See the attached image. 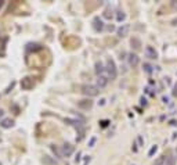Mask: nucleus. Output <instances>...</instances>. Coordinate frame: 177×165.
<instances>
[{"instance_id":"obj_1","label":"nucleus","mask_w":177,"mask_h":165,"mask_svg":"<svg viewBox=\"0 0 177 165\" xmlns=\"http://www.w3.org/2000/svg\"><path fill=\"white\" fill-rule=\"evenodd\" d=\"M107 75H108L109 79H115L116 75H118V71H116V65H115V61L112 58H108L107 60Z\"/></svg>"},{"instance_id":"obj_2","label":"nucleus","mask_w":177,"mask_h":165,"mask_svg":"<svg viewBox=\"0 0 177 165\" xmlns=\"http://www.w3.org/2000/svg\"><path fill=\"white\" fill-rule=\"evenodd\" d=\"M98 87L97 86H93V85H83L82 86V93L85 96H88V97H94L98 94Z\"/></svg>"},{"instance_id":"obj_3","label":"nucleus","mask_w":177,"mask_h":165,"mask_svg":"<svg viewBox=\"0 0 177 165\" xmlns=\"http://www.w3.org/2000/svg\"><path fill=\"white\" fill-rule=\"evenodd\" d=\"M33 79L32 78H29V76H25V78H22V81H21V87H22L24 90H31L33 87Z\"/></svg>"},{"instance_id":"obj_4","label":"nucleus","mask_w":177,"mask_h":165,"mask_svg":"<svg viewBox=\"0 0 177 165\" xmlns=\"http://www.w3.org/2000/svg\"><path fill=\"white\" fill-rule=\"evenodd\" d=\"M73 150H75V147H73L72 144L64 143V146L61 147V154H63V157H69V155H72Z\"/></svg>"},{"instance_id":"obj_5","label":"nucleus","mask_w":177,"mask_h":165,"mask_svg":"<svg viewBox=\"0 0 177 165\" xmlns=\"http://www.w3.org/2000/svg\"><path fill=\"white\" fill-rule=\"evenodd\" d=\"M95 74H97V76H108L107 75V69L102 65L101 61H97V63H95Z\"/></svg>"},{"instance_id":"obj_6","label":"nucleus","mask_w":177,"mask_h":165,"mask_svg":"<svg viewBox=\"0 0 177 165\" xmlns=\"http://www.w3.org/2000/svg\"><path fill=\"white\" fill-rule=\"evenodd\" d=\"M145 56H147L148 58H151V60H156L158 58L156 50H155L152 46H147V47H145Z\"/></svg>"},{"instance_id":"obj_7","label":"nucleus","mask_w":177,"mask_h":165,"mask_svg":"<svg viewBox=\"0 0 177 165\" xmlns=\"http://www.w3.org/2000/svg\"><path fill=\"white\" fill-rule=\"evenodd\" d=\"M0 126H2V128H4V129L13 128V126H14V119H11V118H4L3 121L0 122Z\"/></svg>"},{"instance_id":"obj_8","label":"nucleus","mask_w":177,"mask_h":165,"mask_svg":"<svg viewBox=\"0 0 177 165\" xmlns=\"http://www.w3.org/2000/svg\"><path fill=\"white\" fill-rule=\"evenodd\" d=\"M93 25H94V29L97 31V32L104 29V24H102V21L100 20V17H95L94 20H93Z\"/></svg>"},{"instance_id":"obj_9","label":"nucleus","mask_w":177,"mask_h":165,"mask_svg":"<svg viewBox=\"0 0 177 165\" xmlns=\"http://www.w3.org/2000/svg\"><path fill=\"white\" fill-rule=\"evenodd\" d=\"M78 106L80 107V108H83V110H88V108H92L93 101H92L90 99H87V100H80V101L78 103Z\"/></svg>"},{"instance_id":"obj_10","label":"nucleus","mask_w":177,"mask_h":165,"mask_svg":"<svg viewBox=\"0 0 177 165\" xmlns=\"http://www.w3.org/2000/svg\"><path fill=\"white\" fill-rule=\"evenodd\" d=\"M108 83V76H97V87L101 89V87H105Z\"/></svg>"},{"instance_id":"obj_11","label":"nucleus","mask_w":177,"mask_h":165,"mask_svg":"<svg viewBox=\"0 0 177 165\" xmlns=\"http://www.w3.org/2000/svg\"><path fill=\"white\" fill-rule=\"evenodd\" d=\"M138 56L137 54H133V53H130L129 54V64H130L131 67H137L138 65Z\"/></svg>"},{"instance_id":"obj_12","label":"nucleus","mask_w":177,"mask_h":165,"mask_svg":"<svg viewBox=\"0 0 177 165\" xmlns=\"http://www.w3.org/2000/svg\"><path fill=\"white\" fill-rule=\"evenodd\" d=\"M129 25H123V27H121V28H118V35L121 38H123V36H126L127 35V32H129Z\"/></svg>"},{"instance_id":"obj_13","label":"nucleus","mask_w":177,"mask_h":165,"mask_svg":"<svg viewBox=\"0 0 177 165\" xmlns=\"http://www.w3.org/2000/svg\"><path fill=\"white\" fill-rule=\"evenodd\" d=\"M174 164H176V158H174L173 155H167L166 158H165L163 165H174Z\"/></svg>"},{"instance_id":"obj_14","label":"nucleus","mask_w":177,"mask_h":165,"mask_svg":"<svg viewBox=\"0 0 177 165\" xmlns=\"http://www.w3.org/2000/svg\"><path fill=\"white\" fill-rule=\"evenodd\" d=\"M131 45H133V47H134L136 50H140V47H141V42L137 39V38H133V39H131Z\"/></svg>"},{"instance_id":"obj_15","label":"nucleus","mask_w":177,"mask_h":165,"mask_svg":"<svg viewBox=\"0 0 177 165\" xmlns=\"http://www.w3.org/2000/svg\"><path fill=\"white\" fill-rule=\"evenodd\" d=\"M43 162L47 165H57V161H53L51 158H50L49 155H44V158H43Z\"/></svg>"},{"instance_id":"obj_16","label":"nucleus","mask_w":177,"mask_h":165,"mask_svg":"<svg viewBox=\"0 0 177 165\" xmlns=\"http://www.w3.org/2000/svg\"><path fill=\"white\" fill-rule=\"evenodd\" d=\"M51 150H53V153H54V154H56L57 157H58V158H61V157H63V154H61V150H60L58 147H57V146L51 144Z\"/></svg>"},{"instance_id":"obj_17","label":"nucleus","mask_w":177,"mask_h":165,"mask_svg":"<svg viewBox=\"0 0 177 165\" xmlns=\"http://www.w3.org/2000/svg\"><path fill=\"white\" fill-rule=\"evenodd\" d=\"M165 158H166L165 155H161V157H159V158L154 162V165H163L165 164Z\"/></svg>"},{"instance_id":"obj_18","label":"nucleus","mask_w":177,"mask_h":165,"mask_svg":"<svg viewBox=\"0 0 177 165\" xmlns=\"http://www.w3.org/2000/svg\"><path fill=\"white\" fill-rule=\"evenodd\" d=\"M126 18V14L123 13V11H118V15H116V20L121 22V21H123Z\"/></svg>"},{"instance_id":"obj_19","label":"nucleus","mask_w":177,"mask_h":165,"mask_svg":"<svg viewBox=\"0 0 177 165\" xmlns=\"http://www.w3.org/2000/svg\"><path fill=\"white\" fill-rule=\"evenodd\" d=\"M104 17H105V18H111V17H112V10H111V8H107V10H105Z\"/></svg>"},{"instance_id":"obj_20","label":"nucleus","mask_w":177,"mask_h":165,"mask_svg":"<svg viewBox=\"0 0 177 165\" xmlns=\"http://www.w3.org/2000/svg\"><path fill=\"white\" fill-rule=\"evenodd\" d=\"M144 69H145V72H148V74L152 72V67L150 64H144Z\"/></svg>"},{"instance_id":"obj_21","label":"nucleus","mask_w":177,"mask_h":165,"mask_svg":"<svg viewBox=\"0 0 177 165\" xmlns=\"http://www.w3.org/2000/svg\"><path fill=\"white\" fill-rule=\"evenodd\" d=\"M156 150H158V147H156V146H154V147H152V149L148 151V157H152V155H154V153L156 151Z\"/></svg>"},{"instance_id":"obj_22","label":"nucleus","mask_w":177,"mask_h":165,"mask_svg":"<svg viewBox=\"0 0 177 165\" xmlns=\"http://www.w3.org/2000/svg\"><path fill=\"white\" fill-rule=\"evenodd\" d=\"M94 143H95V137H92V139H90V142H88V146H90V147H93V146H94Z\"/></svg>"},{"instance_id":"obj_23","label":"nucleus","mask_w":177,"mask_h":165,"mask_svg":"<svg viewBox=\"0 0 177 165\" xmlns=\"http://www.w3.org/2000/svg\"><path fill=\"white\" fill-rule=\"evenodd\" d=\"M14 85H15V82H11V85H10V86H8V87H7L6 93H8V92H10V90H11V89H13V87H14Z\"/></svg>"},{"instance_id":"obj_24","label":"nucleus","mask_w":177,"mask_h":165,"mask_svg":"<svg viewBox=\"0 0 177 165\" xmlns=\"http://www.w3.org/2000/svg\"><path fill=\"white\" fill-rule=\"evenodd\" d=\"M108 124H109V121H107V119H105V121H101V126H108Z\"/></svg>"},{"instance_id":"obj_25","label":"nucleus","mask_w":177,"mask_h":165,"mask_svg":"<svg viewBox=\"0 0 177 165\" xmlns=\"http://www.w3.org/2000/svg\"><path fill=\"white\" fill-rule=\"evenodd\" d=\"M173 94L174 96H177V83L174 85V90H173Z\"/></svg>"},{"instance_id":"obj_26","label":"nucleus","mask_w":177,"mask_h":165,"mask_svg":"<svg viewBox=\"0 0 177 165\" xmlns=\"http://www.w3.org/2000/svg\"><path fill=\"white\" fill-rule=\"evenodd\" d=\"M141 104H144V106L147 104V100H145L144 97H141Z\"/></svg>"},{"instance_id":"obj_27","label":"nucleus","mask_w":177,"mask_h":165,"mask_svg":"<svg viewBox=\"0 0 177 165\" xmlns=\"http://www.w3.org/2000/svg\"><path fill=\"white\" fill-rule=\"evenodd\" d=\"M80 161V154H78L76 155V158H75V162H79Z\"/></svg>"},{"instance_id":"obj_28","label":"nucleus","mask_w":177,"mask_h":165,"mask_svg":"<svg viewBox=\"0 0 177 165\" xmlns=\"http://www.w3.org/2000/svg\"><path fill=\"white\" fill-rule=\"evenodd\" d=\"M170 125L176 126V125H177V121H174V119H172V121H170Z\"/></svg>"},{"instance_id":"obj_29","label":"nucleus","mask_w":177,"mask_h":165,"mask_svg":"<svg viewBox=\"0 0 177 165\" xmlns=\"http://www.w3.org/2000/svg\"><path fill=\"white\" fill-rule=\"evenodd\" d=\"M172 24H173V25H177V18H174V20L172 21Z\"/></svg>"},{"instance_id":"obj_30","label":"nucleus","mask_w":177,"mask_h":165,"mask_svg":"<svg viewBox=\"0 0 177 165\" xmlns=\"http://www.w3.org/2000/svg\"><path fill=\"white\" fill-rule=\"evenodd\" d=\"M3 6H4V2H3V0H0V8H2Z\"/></svg>"},{"instance_id":"obj_31","label":"nucleus","mask_w":177,"mask_h":165,"mask_svg":"<svg viewBox=\"0 0 177 165\" xmlns=\"http://www.w3.org/2000/svg\"><path fill=\"white\" fill-rule=\"evenodd\" d=\"M3 115V110H0V117Z\"/></svg>"},{"instance_id":"obj_32","label":"nucleus","mask_w":177,"mask_h":165,"mask_svg":"<svg viewBox=\"0 0 177 165\" xmlns=\"http://www.w3.org/2000/svg\"><path fill=\"white\" fill-rule=\"evenodd\" d=\"M0 165H2V162H0Z\"/></svg>"},{"instance_id":"obj_33","label":"nucleus","mask_w":177,"mask_h":165,"mask_svg":"<svg viewBox=\"0 0 177 165\" xmlns=\"http://www.w3.org/2000/svg\"><path fill=\"white\" fill-rule=\"evenodd\" d=\"M176 153H177V150H176Z\"/></svg>"}]
</instances>
